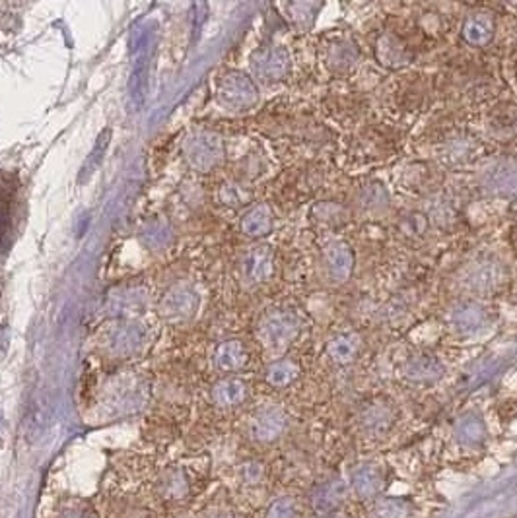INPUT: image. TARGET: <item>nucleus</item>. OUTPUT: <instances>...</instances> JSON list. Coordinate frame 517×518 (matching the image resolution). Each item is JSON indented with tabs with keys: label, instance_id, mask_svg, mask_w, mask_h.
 Listing matches in <instances>:
<instances>
[{
	"label": "nucleus",
	"instance_id": "nucleus-3",
	"mask_svg": "<svg viewBox=\"0 0 517 518\" xmlns=\"http://www.w3.org/2000/svg\"><path fill=\"white\" fill-rule=\"evenodd\" d=\"M158 489L163 499L181 501L189 494V480L183 470H166L158 482Z\"/></svg>",
	"mask_w": 517,
	"mask_h": 518
},
{
	"label": "nucleus",
	"instance_id": "nucleus-11",
	"mask_svg": "<svg viewBox=\"0 0 517 518\" xmlns=\"http://www.w3.org/2000/svg\"><path fill=\"white\" fill-rule=\"evenodd\" d=\"M292 377H294V367H290V365H278L277 369H272V373H270V380L278 387L288 383Z\"/></svg>",
	"mask_w": 517,
	"mask_h": 518
},
{
	"label": "nucleus",
	"instance_id": "nucleus-1",
	"mask_svg": "<svg viewBox=\"0 0 517 518\" xmlns=\"http://www.w3.org/2000/svg\"><path fill=\"white\" fill-rule=\"evenodd\" d=\"M286 427V417L280 410H263L253 419V435L258 441H275Z\"/></svg>",
	"mask_w": 517,
	"mask_h": 518
},
{
	"label": "nucleus",
	"instance_id": "nucleus-5",
	"mask_svg": "<svg viewBox=\"0 0 517 518\" xmlns=\"http://www.w3.org/2000/svg\"><path fill=\"white\" fill-rule=\"evenodd\" d=\"M327 263H329L331 274L337 278H346L352 268V254L345 245H335V247L327 254Z\"/></svg>",
	"mask_w": 517,
	"mask_h": 518
},
{
	"label": "nucleus",
	"instance_id": "nucleus-15",
	"mask_svg": "<svg viewBox=\"0 0 517 518\" xmlns=\"http://www.w3.org/2000/svg\"><path fill=\"white\" fill-rule=\"evenodd\" d=\"M323 518H343V516H337V514H327V516H323Z\"/></svg>",
	"mask_w": 517,
	"mask_h": 518
},
{
	"label": "nucleus",
	"instance_id": "nucleus-8",
	"mask_svg": "<svg viewBox=\"0 0 517 518\" xmlns=\"http://www.w3.org/2000/svg\"><path fill=\"white\" fill-rule=\"evenodd\" d=\"M411 509L399 499H387L376 509V518H406Z\"/></svg>",
	"mask_w": 517,
	"mask_h": 518
},
{
	"label": "nucleus",
	"instance_id": "nucleus-7",
	"mask_svg": "<svg viewBox=\"0 0 517 518\" xmlns=\"http://www.w3.org/2000/svg\"><path fill=\"white\" fill-rule=\"evenodd\" d=\"M245 397V390L239 383H224L216 388V402L222 406L239 404Z\"/></svg>",
	"mask_w": 517,
	"mask_h": 518
},
{
	"label": "nucleus",
	"instance_id": "nucleus-2",
	"mask_svg": "<svg viewBox=\"0 0 517 518\" xmlns=\"http://www.w3.org/2000/svg\"><path fill=\"white\" fill-rule=\"evenodd\" d=\"M345 497H346V485L343 482H333V484H327V485L319 487L317 492L313 494L311 505L319 513H329V511L337 509L340 503L345 501Z\"/></svg>",
	"mask_w": 517,
	"mask_h": 518
},
{
	"label": "nucleus",
	"instance_id": "nucleus-12",
	"mask_svg": "<svg viewBox=\"0 0 517 518\" xmlns=\"http://www.w3.org/2000/svg\"><path fill=\"white\" fill-rule=\"evenodd\" d=\"M241 475L245 484H258V480L263 478V468L255 465V462H249L241 468Z\"/></svg>",
	"mask_w": 517,
	"mask_h": 518
},
{
	"label": "nucleus",
	"instance_id": "nucleus-9",
	"mask_svg": "<svg viewBox=\"0 0 517 518\" xmlns=\"http://www.w3.org/2000/svg\"><path fill=\"white\" fill-rule=\"evenodd\" d=\"M265 518H298V505L290 497L277 499L267 511Z\"/></svg>",
	"mask_w": 517,
	"mask_h": 518
},
{
	"label": "nucleus",
	"instance_id": "nucleus-6",
	"mask_svg": "<svg viewBox=\"0 0 517 518\" xmlns=\"http://www.w3.org/2000/svg\"><path fill=\"white\" fill-rule=\"evenodd\" d=\"M494 32V25L484 16H476L465 24V37L471 43H484Z\"/></svg>",
	"mask_w": 517,
	"mask_h": 518
},
{
	"label": "nucleus",
	"instance_id": "nucleus-4",
	"mask_svg": "<svg viewBox=\"0 0 517 518\" xmlns=\"http://www.w3.org/2000/svg\"><path fill=\"white\" fill-rule=\"evenodd\" d=\"M352 487L356 489V494L360 497H364V499L366 497H374L379 492V487H381V475H379V472L376 468L364 466L356 474H354Z\"/></svg>",
	"mask_w": 517,
	"mask_h": 518
},
{
	"label": "nucleus",
	"instance_id": "nucleus-13",
	"mask_svg": "<svg viewBox=\"0 0 517 518\" xmlns=\"http://www.w3.org/2000/svg\"><path fill=\"white\" fill-rule=\"evenodd\" d=\"M59 518H93V514L84 509H71V511L63 513Z\"/></svg>",
	"mask_w": 517,
	"mask_h": 518
},
{
	"label": "nucleus",
	"instance_id": "nucleus-10",
	"mask_svg": "<svg viewBox=\"0 0 517 518\" xmlns=\"http://www.w3.org/2000/svg\"><path fill=\"white\" fill-rule=\"evenodd\" d=\"M331 351H333L335 360H338V361H346V360H350V358H352V353L356 351V344H354L350 338L343 336V338H337V340H335L333 346H331Z\"/></svg>",
	"mask_w": 517,
	"mask_h": 518
},
{
	"label": "nucleus",
	"instance_id": "nucleus-14",
	"mask_svg": "<svg viewBox=\"0 0 517 518\" xmlns=\"http://www.w3.org/2000/svg\"><path fill=\"white\" fill-rule=\"evenodd\" d=\"M204 518H238L236 514H231V513H224V511H218V513H212V514H207Z\"/></svg>",
	"mask_w": 517,
	"mask_h": 518
}]
</instances>
